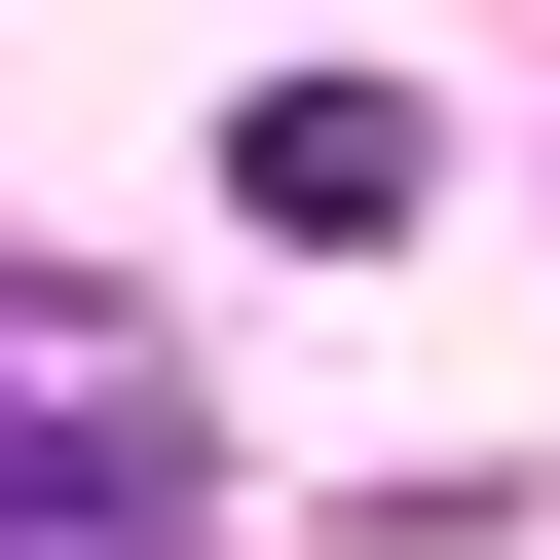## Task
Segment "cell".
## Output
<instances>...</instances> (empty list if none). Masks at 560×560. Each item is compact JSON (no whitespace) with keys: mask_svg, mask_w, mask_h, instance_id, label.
Instances as JSON below:
<instances>
[{"mask_svg":"<svg viewBox=\"0 0 560 560\" xmlns=\"http://www.w3.org/2000/svg\"><path fill=\"white\" fill-rule=\"evenodd\" d=\"M224 187L300 224V261H411V224H448V150H411V75H300V113H261Z\"/></svg>","mask_w":560,"mask_h":560,"instance_id":"7a4b0ae2","label":"cell"},{"mask_svg":"<svg viewBox=\"0 0 560 560\" xmlns=\"http://www.w3.org/2000/svg\"><path fill=\"white\" fill-rule=\"evenodd\" d=\"M0 560H187V411L113 300H0Z\"/></svg>","mask_w":560,"mask_h":560,"instance_id":"6da1fadb","label":"cell"}]
</instances>
